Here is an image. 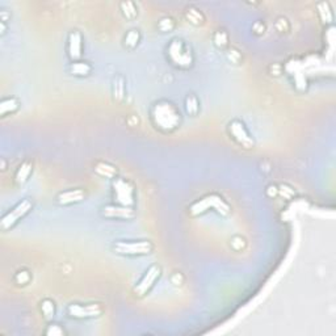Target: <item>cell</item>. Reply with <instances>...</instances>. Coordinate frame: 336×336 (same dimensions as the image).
<instances>
[{
  "mask_svg": "<svg viewBox=\"0 0 336 336\" xmlns=\"http://www.w3.org/2000/svg\"><path fill=\"white\" fill-rule=\"evenodd\" d=\"M152 125L162 133H172L181 125V112L170 100H158L150 108Z\"/></svg>",
  "mask_w": 336,
  "mask_h": 336,
  "instance_id": "cell-1",
  "label": "cell"
},
{
  "mask_svg": "<svg viewBox=\"0 0 336 336\" xmlns=\"http://www.w3.org/2000/svg\"><path fill=\"white\" fill-rule=\"evenodd\" d=\"M165 55L170 63L180 70H189L194 64L193 50L183 38H172L165 48Z\"/></svg>",
  "mask_w": 336,
  "mask_h": 336,
  "instance_id": "cell-2",
  "label": "cell"
},
{
  "mask_svg": "<svg viewBox=\"0 0 336 336\" xmlns=\"http://www.w3.org/2000/svg\"><path fill=\"white\" fill-rule=\"evenodd\" d=\"M210 209H213L214 212L221 214V216H228V214L231 213V208H230L227 201H226L222 196L214 193L208 194V196L194 201V203L188 208V213H189L190 216L197 217L201 216V214H205V213L209 212Z\"/></svg>",
  "mask_w": 336,
  "mask_h": 336,
  "instance_id": "cell-3",
  "label": "cell"
},
{
  "mask_svg": "<svg viewBox=\"0 0 336 336\" xmlns=\"http://www.w3.org/2000/svg\"><path fill=\"white\" fill-rule=\"evenodd\" d=\"M112 251L125 257H140L152 254L154 243L150 241H116L112 243Z\"/></svg>",
  "mask_w": 336,
  "mask_h": 336,
  "instance_id": "cell-4",
  "label": "cell"
},
{
  "mask_svg": "<svg viewBox=\"0 0 336 336\" xmlns=\"http://www.w3.org/2000/svg\"><path fill=\"white\" fill-rule=\"evenodd\" d=\"M112 197L114 204L124 206H134L136 204V188L130 181L124 178L112 180Z\"/></svg>",
  "mask_w": 336,
  "mask_h": 336,
  "instance_id": "cell-5",
  "label": "cell"
},
{
  "mask_svg": "<svg viewBox=\"0 0 336 336\" xmlns=\"http://www.w3.org/2000/svg\"><path fill=\"white\" fill-rule=\"evenodd\" d=\"M32 201L29 200V198H22L21 201H19L16 205L13 206L12 209L8 210V212L2 217V219H0V228H2L3 231H7V230L15 227L24 217H26L29 213L32 212Z\"/></svg>",
  "mask_w": 336,
  "mask_h": 336,
  "instance_id": "cell-6",
  "label": "cell"
},
{
  "mask_svg": "<svg viewBox=\"0 0 336 336\" xmlns=\"http://www.w3.org/2000/svg\"><path fill=\"white\" fill-rule=\"evenodd\" d=\"M67 315L76 320H87L102 317L104 306L98 302L91 304H70L66 309Z\"/></svg>",
  "mask_w": 336,
  "mask_h": 336,
  "instance_id": "cell-7",
  "label": "cell"
},
{
  "mask_svg": "<svg viewBox=\"0 0 336 336\" xmlns=\"http://www.w3.org/2000/svg\"><path fill=\"white\" fill-rule=\"evenodd\" d=\"M162 275V268L158 264H152L146 270V272L143 273V276L141 277V280L137 282V285L133 288V293L137 298H142L146 294H149V292L154 288L155 285L156 280H159Z\"/></svg>",
  "mask_w": 336,
  "mask_h": 336,
  "instance_id": "cell-8",
  "label": "cell"
},
{
  "mask_svg": "<svg viewBox=\"0 0 336 336\" xmlns=\"http://www.w3.org/2000/svg\"><path fill=\"white\" fill-rule=\"evenodd\" d=\"M227 131L234 142L243 149H252L255 146L254 137L251 136L243 121L232 120L228 122Z\"/></svg>",
  "mask_w": 336,
  "mask_h": 336,
  "instance_id": "cell-9",
  "label": "cell"
},
{
  "mask_svg": "<svg viewBox=\"0 0 336 336\" xmlns=\"http://www.w3.org/2000/svg\"><path fill=\"white\" fill-rule=\"evenodd\" d=\"M104 218L109 219H122V221H130L136 217V210L134 206H124L118 204H108L104 205L100 210Z\"/></svg>",
  "mask_w": 336,
  "mask_h": 336,
  "instance_id": "cell-10",
  "label": "cell"
},
{
  "mask_svg": "<svg viewBox=\"0 0 336 336\" xmlns=\"http://www.w3.org/2000/svg\"><path fill=\"white\" fill-rule=\"evenodd\" d=\"M67 57L71 62L82 59L83 55V36L79 30H71L67 36L66 45Z\"/></svg>",
  "mask_w": 336,
  "mask_h": 336,
  "instance_id": "cell-11",
  "label": "cell"
},
{
  "mask_svg": "<svg viewBox=\"0 0 336 336\" xmlns=\"http://www.w3.org/2000/svg\"><path fill=\"white\" fill-rule=\"evenodd\" d=\"M86 198V192L82 188H75V189H67L63 192H59L55 197L58 205L60 206H70L75 204L82 203Z\"/></svg>",
  "mask_w": 336,
  "mask_h": 336,
  "instance_id": "cell-12",
  "label": "cell"
},
{
  "mask_svg": "<svg viewBox=\"0 0 336 336\" xmlns=\"http://www.w3.org/2000/svg\"><path fill=\"white\" fill-rule=\"evenodd\" d=\"M112 96L113 100L117 103H122L126 96V80H125L124 75H116L112 82Z\"/></svg>",
  "mask_w": 336,
  "mask_h": 336,
  "instance_id": "cell-13",
  "label": "cell"
},
{
  "mask_svg": "<svg viewBox=\"0 0 336 336\" xmlns=\"http://www.w3.org/2000/svg\"><path fill=\"white\" fill-rule=\"evenodd\" d=\"M69 71L71 75L76 76V78H88L93 71L92 64L86 62V60H76V62H71L69 66Z\"/></svg>",
  "mask_w": 336,
  "mask_h": 336,
  "instance_id": "cell-14",
  "label": "cell"
},
{
  "mask_svg": "<svg viewBox=\"0 0 336 336\" xmlns=\"http://www.w3.org/2000/svg\"><path fill=\"white\" fill-rule=\"evenodd\" d=\"M93 171H95V174L98 175L100 178L111 179V180H113V179H116L118 176L117 167H114L113 164H111V163L108 162H104V160H100V162L96 163L95 167H93Z\"/></svg>",
  "mask_w": 336,
  "mask_h": 336,
  "instance_id": "cell-15",
  "label": "cell"
},
{
  "mask_svg": "<svg viewBox=\"0 0 336 336\" xmlns=\"http://www.w3.org/2000/svg\"><path fill=\"white\" fill-rule=\"evenodd\" d=\"M184 17L189 24L194 26H201L205 24V15L194 6H189L185 8Z\"/></svg>",
  "mask_w": 336,
  "mask_h": 336,
  "instance_id": "cell-16",
  "label": "cell"
},
{
  "mask_svg": "<svg viewBox=\"0 0 336 336\" xmlns=\"http://www.w3.org/2000/svg\"><path fill=\"white\" fill-rule=\"evenodd\" d=\"M33 172V163L30 160H25L19 165L15 174V181L17 184H25L26 181L29 180L30 175Z\"/></svg>",
  "mask_w": 336,
  "mask_h": 336,
  "instance_id": "cell-17",
  "label": "cell"
},
{
  "mask_svg": "<svg viewBox=\"0 0 336 336\" xmlns=\"http://www.w3.org/2000/svg\"><path fill=\"white\" fill-rule=\"evenodd\" d=\"M20 108V103L16 97H6L0 102V114L6 117L8 114L16 113Z\"/></svg>",
  "mask_w": 336,
  "mask_h": 336,
  "instance_id": "cell-18",
  "label": "cell"
},
{
  "mask_svg": "<svg viewBox=\"0 0 336 336\" xmlns=\"http://www.w3.org/2000/svg\"><path fill=\"white\" fill-rule=\"evenodd\" d=\"M184 108L190 117H196L197 114L200 113V100L194 93H188L184 100Z\"/></svg>",
  "mask_w": 336,
  "mask_h": 336,
  "instance_id": "cell-19",
  "label": "cell"
},
{
  "mask_svg": "<svg viewBox=\"0 0 336 336\" xmlns=\"http://www.w3.org/2000/svg\"><path fill=\"white\" fill-rule=\"evenodd\" d=\"M120 10L122 16L125 17L129 21H133L138 17V8H137V4L130 0H126V2H121L120 3Z\"/></svg>",
  "mask_w": 336,
  "mask_h": 336,
  "instance_id": "cell-20",
  "label": "cell"
},
{
  "mask_svg": "<svg viewBox=\"0 0 336 336\" xmlns=\"http://www.w3.org/2000/svg\"><path fill=\"white\" fill-rule=\"evenodd\" d=\"M141 42V33L138 29H130L124 36V46L127 50H134Z\"/></svg>",
  "mask_w": 336,
  "mask_h": 336,
  "instance_id": "cell-21",
  "label": "cell"
},
{
  "mask_svg": "<svg viewBox=\"0 0 336 336\" xmlns=\"http://www.w3.org/2000/svg\"><path fill=\"white\" fill-rule=\"evenodd\" d=\"M40 309H41V313L44 315V318L48 322H51L54 319L55 315V304L53 299L50 298H45L42 299L41 304H40Z\"/></svg>",
  "mask_w": 336,
  "mask_h": 336,
  "instance_id": "cell-22",
  "label": "cell"
},
{
  "mask_svg": "<svg viewBox=\"0 0 336 336\" xmlns=\"http://www.w3.org/2000/svg\"><path fill=\"white\" fill-rule=\"evenodd\" d=\"M213 42H214V45H216V48L221 49V50H223V49H226L228 46V35L226 30H223V29H218L216 33H214V36H213Z\"/></svg>",
  "mask_w": 336,
  "mask_h": 336,
  "instance_id": "cell-23",
  "label": "cell"
},
{
  "mask_svg": "<svg viewBox=\"0 0 336 336\" xmlns=\"http://www.w3.org/2000/svg\"><path fill=\"white\" fill-rule=\"evenodd\" d=\"M13 281H15V284H17V285L20 286L28 285L29 282L32 281V273L29 272L28 270L17 271L16 275L13 276Z\"/></svg>",
  "mask_w": 336,
  "mask_h": 336,
  "instance_id": "cell-24",
  "label": "cell"
},
{
  "mask_svg": "<svg viewBox=\"0 0 336 336\" xmlns=\"http://www.w3.org/2000/svg\"><path fill=\"white\" fill-rule=\"evenodd\" d=\"M176 26V22L172 17H163V19L159 20L158 22V29L162 33H167V32H172Z\"/></svg>",
  "mask_w": 336,
  "mask_h": 336,
  "instance_id": "cell-25",
  "label": "cell"
},
{
  "mask_svg": "<svg viewBox=\"0 0 336 336\" xmlns=\"http://www.w3.org/2000/svg\"><path fill=\"white\" fill-rule=\"evenodd\" d=\"M45 333L48 336H64L66 335V331H64V328L60 324L50 322L49 326L46 327V330H45Z\"/></svg>",
  "mask_w": 336,
  "mask_h": 336,
  "instance_id": "cell-26",
  "label": "cell"
},
{
  "mask_svg": "<svg viewBox=\"0 0 336 336\" xmlns=\"http://www.w3.org/2000/svg\"><path fill=\"white\" fill-rule=\"evenodd\" d=\"M227 59L234 64H241L242 63V53L239 50H237L235 48H228L227 49Z\"/></svg>",
  "mask_w": 336,
  "mask_h": 336,
  "instance_id": "cell-27",
  "label": "cell"
},
{
  "mask_svg": "<svg viewBox=\"0 0 336 336\" xmlns=\"http://www.w3.org/2000/svg\"><path fill=\"white\" fill-rule=\"evenodd\" d=\"M230 246H231L232 250L241 251L246 247V241H244V238L239 237V235H235V237L231 238V241H230Z\"/></svg>",
  "mask_w": 336,
  "mask_h": 336,
  "instance_id": "cell-28",
  "label": "cell"
},
{
  "mask_svg": "<svg viewBox=\"0 0 336 336\" xmlns=\"http://www.w3.org/2000/svg\"><path fill=\"white\" fill-rule=\"evenodd\" d=\"M275 26H276L277 32H280V33H286L289 30V28H290V26H289L288 20H286L285 17H279L276 21V25Z\"/></svg>",
  "mask_w": 336,
  "mask_h": 336,
  "instance_id": "cell-29",
  "label": "cell"
},
{
  "mask_svg": "<svg viewBox=\"0 0 336 336\" xmlns=\"http://www.w3.org/2000/svg\"><path fill=\"white\" fill-rule=\"evenodd\" d=\"M171 282L175 286H180L184 284V276L180 272H175L171 276Z\"/></svg>",
  "mask_w": 336,
  "mask_h": 336,
  "instance_id": "cell-30",
  "label": "cell"
},
{
  "mask_svg": "<svg viewBox=\"0 0 336 336\" xmlns=\"http://www.w3.org/2000/svg\"><path fill=\"white\" fill-rule=\"evenodd\" d=\"M252 29H254V32L256 33L257 36H260L265 32V25H264L261 21H256L254 24V26H252Z\"/></svg>",
  "mask_w": 336,
  "mask_h": 336,
  "instance_id": "cell-31",
  "label": "cell"
},
{
  "mask_svg": "<svg viewBox=\"0 0 336 336\" xmlns=\"http://www.w3.org/2000/svg\"><path fill=\"white\" fill-rule=\"evenodd\" d=\"M6 159H2V171H6Z\"/></svg>",
  "mask_w": 336,
  "mask_h": 336,
  "instance_id": "cell-32",
  "label": "cell"
}]
</instances>
